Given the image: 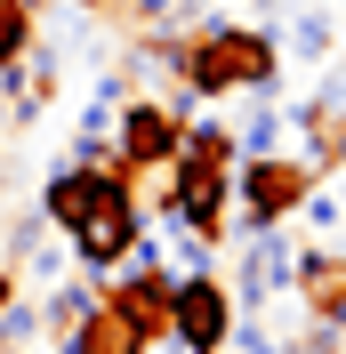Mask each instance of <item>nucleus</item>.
Returning a JSON list of instances; mask_svg holds the SVG:
<instances>
[{
	"label": "nucleus",
	"mask_w": 346,
	"mask_h": 354,
	"mask_svg": "<svg viewBox=\"0 0 346 354\" xmlns=\"http://www.w3.org/2000/svg\"><path fill=\"white\" fill-rule=\"evenodd\" d=\"M338 32H346L338 8H314V0H306L290 24H274V41H282L290 65H330V57H338Z\"/></svg>",
	"instance_id": "10"
},
{
	"label": "nucleus",
	"mask_w": 346,
	"mask_h": 354,
	"mask_svg": "<svg viewBox=\"0 0 346 354\" xmlns=\"http://www.w3.org/2000/svg\"><path fill=\"white\" fill-rule=\"evenodd\" d=\"M177 145H185V121H177L161 97H121V113H113V169L129 177H161L177 161Z\"/></svg>",
	"instance_id": "3"
},
{
	"label": "nucleus",
	"mask_w": 346,
	"mask_h": 354,
	"mask_svg": "<svg viewBox=\"0 0 346 354\" xmlns=\"http://www.w3.org/2000/svg\"><path fill=\"white\" fill-rule=\"evenodd\" d=\"M170 338H177V354H226V338H234V290L217 274H177Z\"/></svg>",
	"instance_id": "5"
},
{
	"label": "nucleus",
	"mask_w": 346,
	"mask_h": 354,
	"mask_svg": "<svg viewBox=\"0 0 346 354\" xmlns=\"http://www.w3.org/2000/svg\"><path fill=\"white\" fill-rule=\"evenodd\" d=\"M170 274H210V242H194V234H185V242L170 250Z\"/></svg>",
	"instance_id": "16"
},
{
	"label": "nucleus",
	"mask_w": 346,
	"mask_h": 354,
	"mask_svg": "<svg viewBox=\"0 0 346 354\" xmlns=\"http://www.w3.org/2000/svg\"><path fill=\"white\" fill-rule=\"evenodd\" d=\"M234 314H258L266 298L290 290V242L282 234H242V266H234Z\"/></svg>",
	"instance_id": "8"
},
{
	"label": "nucleus",
	"mask_w": 346,
	"mask_h": 354,
	"mask_svg": "<svg viewBox=\"0 0 346 354\" xmlns=\"http://www.w3.org/2000/svg\"><path fill=\"white\" fill-rule=\"evenodd\" d=\"M73 8H81V17H113V0H73Z\"/></svg>",
	"instance_id": "18"
},
{
	"label": "nucleus",
	"mask_w": 346,
	"mask_h": 354,
	"mask_svg": "<svg viewBox=\"0 0 346 354\" xmlns=\"http://www.w3.org/2000/svg\"><path fill=\"white\" fill-rule=\"evenodd\" d=\"M338 201H346V177H338Z\"/></svg>",
	"instance_id": "19"
},
{
	"label": "nucleus",
	"mask_w": 346,
	"mask_h": 354,
	"mask_svg": "<svg viewBox=\"0 0 346 354\" xmlns=\"http://www.w3.org/2000/svg\"><path fill=\"white\" fill-rule=\"evenodd\" d=\"M266 153H282V105L250 97V121L234 129V161H266Z\"/></svg>",
	"instance_id": "12"
},
{
	"label": "nucleus",
	"mask_w": 346,
	"mask_h": 354,
	"mask_svg": "<svg viewBox=\"0 0 346 354\" xmlns=\"http://www.w3.org/2000/svg\"><path fill=\"white\" fill-rule=\"evenodd\" d=\"M298 218H306V234H330V225L346 218V201H338V194H322V185H314V194L298 201Z\"/></svg>",
	"instance_id": "14"
},
{
	"label": "nucleus",
	"mask_w": 346,
	"mask_h": 354,
	"mask_svg": "<svg viewBox=\"0 0 346 354\" xmlns=\"http://www.w3.org/2000/svg\"><path fill=\"white\" fill-rule=\"evenodd\" d=\"M314 97H322V105H346V48L322 65V88H314Z\"/></svg>",
	"instance_id": "17"
},
{
	"label": "nucleus",
	"mask_w": 346,
	"mask_h": 354,
	"mask_svg": "<svg viewBox=\"0 0 346 354\" xmlns=\"http://www.w3.org/2000/svg\"><path fill=\"white\" fill-rule=\"evenodd\" d=\"M226 354H282V346L266 338V322H258V314H234V338H226Z\"/></svg>",
	"instance_id": "15"
},
{
	"label": "nucleus",
	"mask_w": 346,
	"mask_h": 354,
	"mask_svg": "<svg viewBox=\"0 0 346 354\" xmlns=\"http://www.w3.org/2000/svg\"><path fill=\"white\" fill-rule=\"evenodd\" d=\"M153 346H161V338H145L137 322H121L105 298H97V306H89L65 338H57V354H153Z\"/></svg>",
	"instance_id": "9"
},
{
	"label": "nucleus",
	"mask_w": 346,
	"mask_h": 354,
	"mask_svg": "<svg viewBox=\"0 0 346 354\" xmlns=\"http://www.w3.org/2000/svg\"><path fill=\"white\" fill-rule=\"evenodd\" d=\"M290 290L306 298V330L346 338V250H298L290 258Z\"/></svg>",
	"instance_id": "6"
},
{
	"label": "nucleus",
	"mask_w": 346,
	"mask_h": 354,
	"mask_svg": "<svg viewBox=\"0 0 346 354\" xmlns=\"http://www.w3.org/2000/svg\"><path fill=\"white\" fill-rule=\"evenodd\" d=\"M97 298H105V282H89V274H81V282H48V290H41V330H48V338H65L73 322L97 306Z\"/></svg>",
	"instance_id": "11"
},
{
	"label": "nucleus",
	"mask_w": 346,
	"mask_h": 354,
	"mask_svg": "<svg viewBox=\"0 0 346 354\" xmlns=\"http://www.w3.org/2000/svg\"><path fill=\"white\" fill-rule=\"evenodd\" d=\"M170 298H177V274L170 266H121L105 282V306L121 322H137L145 338H170Z\"/></svg>",
	"instance_id": "7"
},
{
	"label": "nucleus",
	"mask_w": 346,
	"mask_h": 354,
	"mask_svg": "<svg viewBox=\"0 0 346 354\" xmlns=\"http://www.w3.org/2000/svg\"><path fill=\"white\" fill-rule=\"evenodd\" d=\"M282 81V41L274 24H194L177 48V88L185 97H274Z\"/></svg>",
	"instance_id": "1"
},
{
	"label": "nucleus",
	"mask_w": 346,
	"mask_h": 354,
	"mask_svg": "<svg viewBox=\"0 0 346 354\" xmlns=\"http://www.w3.org/2000/svg\"><path fill=\"white\" fill-rule=\"evenodd\" d=\"M314 185H322V169H314V161H290V153L234 161V242L242 234H282Z\"/></svg>",
	"instance_id": "2"
},
{
	"label": "nucleus",
	"mask_w": 346,
	"mask_h": 354,
	"mask_svg": "<svg viewBox=\"0 0 346 354\" xmlns=\"http://www.w3.org/2000/svg\"><path fill=\"white\" fill-rule=\"evenodd\" d=\"M338 24H346V8H338Z\"/></svg>",
	"instance_id": "20"
},
{
	"label": "nucleus",
	"mask_w": 346,
	"mask_h": 354,
	"mask_svg": "<svg viewBox=\"0 0 346 354\" xmlns=\"http://www.w3.org/2000/svg\"><path fill=\"white\" fill-rule=\"evenodd\" d=\"M33 41H41V8H33V0H0V73L17 65Z\"/></svg>",
	"instance_id": "13"
},
{
	"label": "nucleus",
	"mask_w": 346,
	"mask_h": 354,
	"mask_svg": "<svg viewBox=\"0 0 346 354\" xmlns=\"http://www.w3.org/2000/svg\"><path fill=\"white\" fill-rule=\"evenodd\" d=\"M137 234H145V209H137V185H129V194L97 201V209H89V218H81V225L65 234V250H73V266H81L89 282H113Z\"/></svg>",
	"instance_id": "4"
}]
</instances>
